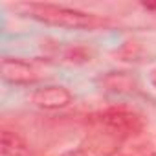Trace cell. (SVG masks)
Returning a JSON list of instances; mask_svg holds the SVG:
<instances>
[{
  "instance_id": "cell-4",
  "label": "cell",
  "mask_w": 156,
  "mask_h": 156,
  "mask_svg": "<svg viewBox=\"0 0 156 156\" xmlns=\"http://www.w3.org/2000/svg\"><path fill=\"white\" fill-rule=\"evenodd\" d=\"M31 103L41 108H46V110H57V108H64L66 105L72 103V94L64 87L48 85V87H41V88L33 90Z\"/></svg>"
},
{
  "instance_id": "cell-6",
  "label": "cell",
  "mask_w": 156,
  "mask_h": 156,
  "mask_svg": "<svg viewBox=\"0 0 156 156\" xmlns=\"http://www.w3.org/2000/svg\"><path fill=\"white\" fill-rule=\"evenodd\" d=\"M119 156H156V152L149 141L140 140V138H132L121 147Z\"/></svg>"
},
{
  "instance_id": "cell-1",
  "label": "cell",
  "mask_w": 156,
  "mask_h": 156,
  "mask_svg": "<svg viewBox=\"0 0 156 156\" xmlns=\"http://www.w3.org/2000/svg\"><path fill=\"white\" fill-rule=\"evenodd\" d=\"M143 130L138 114L125 108H108L92 118V145L98 152L108 156Z\"/></svg>"
},
{
  "instance_id": "cell-3",
  "label": "cell",
  "mask_w": 156,
  "mask_h": 156,
  "mask_svg": "<svg viewBox=\"0 0 156 156\" xmlns=\"http://www.w3.org/2000/svg\"><path fill=\"white\" fill-rule=\"evenodd\" d=\"M0 73L2 79L11 85H35L46 75L37 61H26L20 57H4Z\"/></svg>"
},
{
  "instance_id": "cell-2",
  "label": "cell",
  "mask_w": 156,
  "mask_h": 156,
  "mask_svg": "<svg viewBox=\"0 0 156 156\" xmlns=\"http://www.w3.org/2000/svg\"><path fill=\"white\" fill-rule=\"evenodd\" d=\"M26 13L48 26H57V28H68V30H99L108 24L107 19L83 11V9H75V8H66V6H57V4H26Z\"/></svg>"
},
{
  "instance_id": "cell-7",
  "label": "cell",
  "mask_w": 156,
  "mask_h": 156,
  "mask_svg": "<svg viewBox=\"0 0 156 156\" xmlns=\"http://www.w3.org/2000/svg\"><path fill=\"white\" fill-rule=\"evenodd\" d=\"M61 156H90V154L85 152V151H81V149H73V151H66V152L61 154Z\"/></svg>"
},
{
  "instance_id": "cell-8",
  "label": "cell",
  "mask_w": 156,
  "mask_h": 156,
  "mask_svg": "<svg viewBox=\"0 0 156 156\" xmlns=\"http://www.w3.org/2000/svg\"><path fill=\"white\" fill-rule=\"evenodd\" d=\"M141 6H143L147 11H156V4H152V2H143Z\"/></svg>"
},
{
  "instance_id": "cell-5",
  "label": "cell",
  "mask_w": 156,
  "mask_h": 156,
  "mask_svg": "<svg viewBox=\"0 0 156 156\" xmlns=\"http://www.w3.org/2000/svg\"><path fill=\"white\" fill-rule=\"evenodd\" d=\"M26 143L11 130H4L0 138V154L2 156H26Z\"/></svg>"
}]
</instances>
